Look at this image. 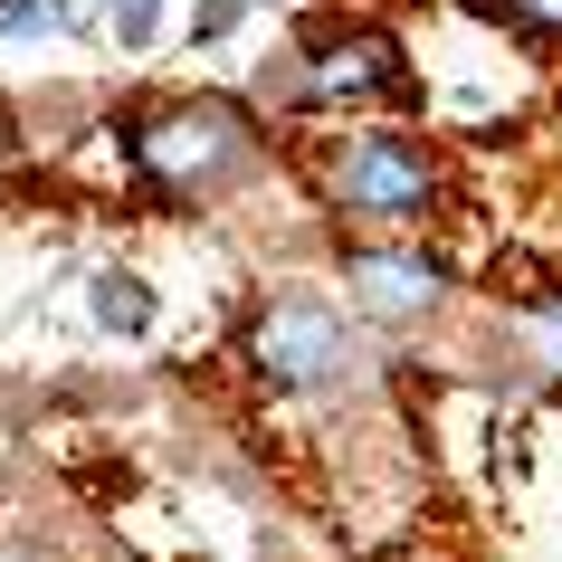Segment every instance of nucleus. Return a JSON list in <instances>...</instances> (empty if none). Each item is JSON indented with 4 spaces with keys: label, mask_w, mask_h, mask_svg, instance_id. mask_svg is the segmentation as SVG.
I'll use <instances>...</instances> for the list:
<instances>
[{
    "label": "nucleus",
    "mask_w": 562,
    "mask_h": 562,
    "mask_svg": "<svg viewBox=\"0 0 562 562\" xmlns=\"http://www.w3.org/2000/svg\"><path fill=\"white\" fill-rule=\"evenodd\" d=\"M238 362H248V382L277 391V401H334V391H353L362 372H372L353 315H344L334 296H305V286H286V296L267 286V296L248 305Z\"/></svg>",
    "instance_id": "nucleus-4"
},
{
    "label": "nucleus",
    "mask_w": 562,
    "mask_h": 562,
    "mask_svg": "<svg viewBox=\"0 0 562 562\" xmlns=\"http://www.w3.org/2000/svg\"><path fill=\"white\" fill-rule=\"evenodd\" d=\"M468 10L486 30H505L515 48H543V58L562 48V0H468Z\"/></svg>",
    "instance_id": "nucleus-8"
},
{
    "label": "nucleus",
    "mask_w": 562,
    "mask_h": 562,
    "mask_svg": "<svg viewBox=\"0 0 562 562\" xmlns=\"http://www.w3.org/2000/svg\"><path fill=\"white\" fill-rule=\"evenodd\" d=\"M258 95H277L286 115L353 124L362 105H419V67H411V48H401L382 20H362V10H325V20H305V30H296L286 58L258 67Z\"/></svg>",
    "instance_id": "nucleus-3"
},
{
    "label": "nucleus",
    "mask_w": 562,
    "mask_h": 562,
    "mask_svg": "<svg viewBox=\"0 0 562 562\" xmlns=\"http://www.w3.org/2000/svg\"><path fill=\"white\" fill-rule=\"evenodd\" d=\"M115 153L144 201L220 210L277 162V134L238 95H134V105H115Z\"/></svg>",
    "instance_id": "nucleus-1"
},
{
    "label": "nucleus",
    "mask_w": 562,
    "mask_h": 562,
    "mask_svg": "<svg viewBox=\"0 0 562 562\" xmlns=\"http://www.w3.org/2000/svg\"><path fill=\"white\" fill-rule=\"evenodd\" d=\"M105 30H115L124 58H144L153 38H162V0H105Z\"/></svg>",
    "instance_id": "nucleus-10"
},
{
    "label": "nucleus",
    "mask_w": 562,
    "mask_h": 562,
    "mask_svg": "<svg viewBox=\"0 0 562 562\" xmlns=\"http://www.w3.org/2000/svg\"><path fill=\"white\" fill-rule=\"evenodd\" d=\"M505 344H515V382L525 391H562V286H533L505 315Z\"/></svg>",
    "instance_id": "nucleus-6"
},
{
    "label": "nucleus",
    "mask_w": 562,
    "mask_h": 562,
    "mask_svg": "<svg viewBox=\"0 0 562 562\" xmlns=\"http://www.w3.org/2000/svg\"><path fill=\"white\" fill-rule=\"evenodd\" d=\"M305 181L334 220H362V229H429L448 210V162L439 144H419L411 124H334L305 144Z\"/></svg>",
    "instance_id": "nucleus-2"
},
{
    "label": "nucleus",
    "mask_w": 562,
    "mask_h": 562,
    "mask_svg": "<svg viewBox=\"0 0 562 562\" xmlns=\"http://www.w3.org/2000/svg\"><path fill=\"white\" fill-rule=\"evenodd\" d=\"M344 296H353L362 325L411 334L458 296V267L439 248H419V238H362V248H344Z\"/></svg>",
    "instance_id": "nucleus-5"
},
{
    "label": "nucleus",
    "mask_w": 562,
    "mask_h": 562,
    "mask_svg": "<svg viewBox=\"0 0 562 562\" xmlns=\"http://www.w3.org/2000/svg\"><path fill=\"white\" fill-rule=\"evenodd\" d=\"M87 315L105 334H153L162 305H153V277H134V267H95V277H87Z\"/></svg>",
    "instance_id": "nucleus-7"
},
{
    "label": "nucleus",
    "mask_w": 562,
    "mask_h": 562,
    "mask_svg": "<svg viewBox=\"0 0 562 562\" xmlns=\"http://www.w3.org/2000/svg\"><path fill=\"white\" fill-rule=\"evenodd\" d=\"M48 30H77V0H0V48L10 38H48Z\"/></svg>",
    "instance_id": "nucleus-9"
},
{
    "label": "nucleus",
    "mask_w": 562,
    "mask_h": 562,
    "mask_svg": "<svg viewBox=\"0 0 562 562\" xmlns=\"http://www.w3.org/2000/svg\"><path fill=\"white\" fill-rule=\"evenodd\" d=\"M248 10H258V0H191V48H220Z\"/></svg>",
    "instance_id": "nucleus-11"
}]
</instances>
